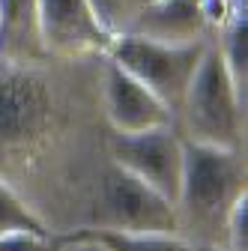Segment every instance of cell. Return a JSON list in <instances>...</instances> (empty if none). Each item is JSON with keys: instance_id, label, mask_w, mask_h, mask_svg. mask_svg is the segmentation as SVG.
<instances>
[{"instance_id": "cell-1", "label": "cell", "mask_w": 248, "mask_h": 251, "mask_svg": "<svg viewBox=\"0 0 248 251\" xmlns=\"http://www.w3.org/2000/svg\"><path fill=\"white\" fill-rule=\"evenodd\" d=\"M105 57L0 60V171L39 162L48 147L78 135L102 114Z\"/></svg>"}, {"instance_id": "cell-2", "label": "cell", "mask_w": 248, "mask_h": 251, "mask_svg": "<svg viewBox=\"0 0 248 251\" xmlns=\"http://www.w3.org/2000/svg\"><path fill=\"white\" fill-rule=\"evenodd\" d=\"M248 195L245 150H222L185 141L182 182L176 195V236L185 242L222 245L233 203Z\"/></svg>"}, {"instance_id": "cell-3", "label": "cell", "mask_w": 248, "mask_h": 251, "mask_svg": "<svg viewBox=\"0 0 248 251\" xmlns=\"http://www.w3.org/2000/svg\"><path fill=\"white\" fill-rule=\"evenodd\" d=\"M174 126L182 141L245 150V99L239 96L215 39L200 57V66L185 90Z\"/></svg>"}, {"instance_id": "cell-4", "label": "cell", "mask_w": 248, "mask_h": 251, "mask_svg": "<svg viewBox=\"0 0 248 251\" xmlns=\"http://www.w3.org/2000/svg\"><path fill=\"white\" fill-rule=\"evenodd\" d=\"M126 233H176V209L114 162H105L93 179L84 225Z\"/></svg>"}, {"instance_id": "cell-5", "label": "cell", "mask_w": 248, "mask_h": 251, "mask_svg": "<svg viewBox=\"0 0 248 251\" xmlns=\"http://www.w3.org/2000/svg\"><path fill=\"white\" fill-rule=\"evenodd\" d=\"M209 42L165 45V42H152V39H141V36L126 33V36H117L111 42L108 60L117 63L120 69H126L132 78H138L149 93H156L176 120V111L185 99V90H189Z\"/></svg>"}, {"instance_id": "cell-6", "label": "cell", "mask_w": 248, "mask_h": 251, "mask_svg": "<svg viewBox=\"0 0 248 251\" xmlns=\"http://www.w3.org/2000/svg\"><path fill=\"white\" fill-rule=\"evenodd\" d=\"M182 135L176 126H162L138 135H117L111 132L105 141L108 162L132 174L152 192H159L171 203H176L179 182H182Z\"/></svg>"}, {"instance_id": "cell-7", "label": "cell", "mask_w": 248, "mask_h": 251, "mask_svg": "<svg viewBox=\"0 0 248 251\" xmlns=\"http://www.w3.org/2000/svg\"><path fill=\"white\" fill-rule=\"evenodd\" d=\"M39 36L48 57H108L114 36L99 24L87 0H39Z\"/></svg>"}, {"instance_id": "cell-8", "label": "cell", "mask_w": 248, "mask_h": 251, "mask_svg": "<svg viewBox=\"0 0 248 251\" xmlns=\"http://www.w3.org/2000/svg\"><path fill=\"white\" fill-rule=\"evenodd\" d=\"M102 114L108 129L117 135H138L174 126L171 108L108 57L102 66Z\"/></svg>"}, {"instance_id": "cell-9", "label": "cell", "mask_w": 248, "mask_h": 251, "mask_svg": "<svg viewBox=\"0 0 248 251\" xmlns=\"http://www.w3.org/2000/svg\"><path fill=\"white\" fill-rule=\"evenodd\" d=\"M129 33L165 45H200L215 39V21L206 0H149Z\"/></svg>"}, {"instance_id": "cell-10", "label": "cell", "mask_w": 248, "mask_h": 251, "mask_svg": "<svg viewBox=\"0 0 248 251\" xmlns=\"http://www.w3.org/2000/svg\"><path fill=\"white\" fill-rule=\"evenodd\" d=\"M0 60H48L39 36V0H0Z\"/></svg>"}, {"instance_id": "cell-11", "label": "cell", "mask_w": 248, "mask_h": 251, "mask_svg": "<svg viewBox=\"0 0 248 251\" xmlns=\"http://www.w3.org/2000/svg\"><path fill=\"white\" fill-rule=\"evenodd\" d=\"M60 236L90 239L105 251H192V245L176 233H126V230H105V227H72Z\"/></svg>"}, {"instance_id": "cell-12", "label": "cell", "mask_w": 248, "mask_h": 251, "mask_svg": "<svg viewBox=\"0 0 248 251\" xmlns=\"http://www.w3.org/2000/svg\"><path fill=\"white\" fill-rule=\"evenodd\" d=\"M12 233H54V230L15 185L0 179V236Z\"/></svg>"}, {"instance_id": "cell-13", "label": "cell", "mask_w": 248, "mask_h": 251, "mask_svg": "<svg viewBox=\"0 0 248 251\" xmlns=\"http://www.w3.org/2000/svg\"><path fill=\"white\" fill-rule=\"evenodd\" d=\"M87 3H90L93 15L99 18V24L117 39L132 30V24L138 21V15L144 12L149 0H87Z\"/></svg>"}, {"instance_id": "cell-14", "label": "cell", "mask_w": 248, "mask_h": 251, "mask_svg": "<svg viewBox=\"0 0 248 251\" xmlns=\"http://www.w3.org/2000/svg\"><path fill=\"white\" fill-rule=\"evenodd\" d=\"M222 248H227V251H248V195L239 198L233 203L230 215H227Z\"/></svg>"}, {"instance_id": "cell-15", "label": "cell", "mask_w": 248, "mask_h": 251, "mask_svg": "<svg viewBox=\"0 0 248 251\" xmlns=\"http://www.w3.org/2000/svg\"><path fill=\"white\" fill-rule=\"evenodd\" d=\"M0 251H57V233H12V236H0Z\"/></svg>"}, {"instance_id": "cell-16", "label": "cell", "mask_w": 248, "mask_h": 251, "mask_svg": "<svg viewBox=\"0 0 248 251\" xmlns=\"http://www.w3.org/2000/svg\"><path fill=\"white\" fill-rule=\"evenodd\" d=\"M57 251H105V248L90 242V239H72V236H60L57 233Z\"/></svg>"}, {"instance_id": "cell-17", "label": "cell", "mask_w": 248, "mask_h": 251, "mask_svg": "<svg viewBox=\"0 0 248 251\" xmlns=\"http://www.w3.org/2000/svg\"><path fill=\"white\" fill-rule=\"evenodd\" d=\"M192 251H227L222 245H206V242H192Z\"/></svg>"}]
</instances>
